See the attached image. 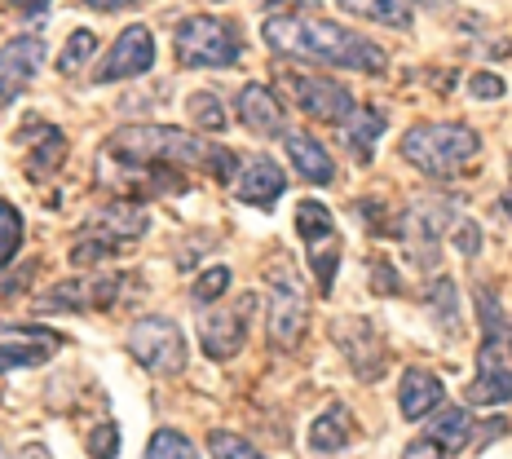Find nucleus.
I'll return each instance as SVG.
<instances>
[{"instance_id": "nucleus-1", "label": "nucleus", "mask_w": 512, "mask_h": 459, "mask_svg": "<svg viewBox=\"0 0 512 459\" xmlns=\"http://www.w3.org/2000/svg\"><path fill=\"white\" fill-rule=\"evenodd\" d=\"M265 45L279 58H296V62H318V67H345V71H367L380 76L389 67L384 49L376 40L358 36V31L327 23V18H296V14H274L261 27Z\"/></svg>"}, {"instance_id": "nucleus-2", "label": "nucleus", "mask_w": 512, "mask_h": 459, "mask_svg": "<svg viewBox=\"0 0 512 459\" xmlns=\"http://www.w3.org/2000/svg\"><path fill=\"white\" fill-rule=\"evenodd\" d=\"M106 155L120 164H155V168H204L217 181H230L239 168V155L226 146L208 142V137L190 133V128H168V124H128L106 142Z\"/></svg>"}, {"instance_id": "nucleus-3", "label": "nucleus", "mask_w": 512, "mask_h": 459, "mask_svg": "<svg viewBox=\"0 0 512 459\" xmlns=\"http://www.w3.org/2000/svg\"><path fill=\"white\" fill-rule=\"evenodd\" d=\"M146 230H151V212L137 204V199H111V204H102L80 226L76 243H71V265L76 270H93V265L137 248Z\"/></svg>"}, {"instance_id": "nucleus-4", "label": "nucleus", "mask_w": 512, "mask_h": 459, "mask_svg": "<svg viewBox=\"0 0 512 459\" xmlns=\"http://www.w3.org/2000/svg\"><path fill=\"white\" fill-rule=\"evenodd\" d=\"M477 314H482V345H477V376L464 389L473 407H499L512 398V332L495 305V292H477Z\"/></svg>"}, {"instance_id": "nucleus-5", "label": "nucleus", "mask_w": 512, "mask_h": 459, "mask_svg": "<svg viewBox=\"0 0 512 459\" xmlns=\"http://www.w3.org/2000/svg\"><path fill=\"white\" fill-rule=\"evenodd\" d=\"M482 151V137L473 133L468 124H415L407 128V137H402V159H407L411 168H420L424 177H455L468 168V159Z\"/></svg>"}, {"instance_id": "nucleus-6", "label": "nucleus", "mask_w": 512, "mask_h": 459, "mask_svg": "<svg viewBox=\"0 0 512 459\" xmlns=\"http://www.w3.org/2000/svg\"><path fill=\"white\" fill-rule=\"evenodd\" d=\"M173 49H177V62L190 71H226L239 62V31L221 18H208V14H195V18H181L177 23V36H173Z\"/></svg>"}, {"instance_id": "nucleus-7", "label": "nucleus", "mask_w": 512, "mask_h": 459, "mask_svg": "<svg viewBox=\"0 0 512 459\" xmlns=\"http://www.w3.org/2000/svg\"><path fill=\"white\" fill-rule=\"evenodd\" d=\"M296 234H301V243H305L318 292L332 296L336 270H340V230H336L332 208L318 204V199H301V204H296Z\"/></svg>"}, {"instance_id": "nucleus-8", "label": "nucleus", "mask_w": 512, "mask_h": 459, "mask_svg": "<svg viewBox=\"0 0 512 459\" xmlns=\"http://www.w3.org/2000/svg\"><path fill=\"white\" fill-rule=\"evenodd\" d=\"M128 354L151 376H181L186 371V336H181L173 318H159V314L137 318L128 327Z\"/></svg>"}, {"instance_id": "nucleus-9", "label": "nucleus", "mask_w": 512, "mask_h": 459, "mask_svg": "<svg viewBox=\"0 0 512 459\" xmlns=\"http://www.w3.org/2000/svg\"><path fill=\"white\" fill-rule=\"evenodd\" d=\"M309 327V296L292 265H270V340L279 349H296Z\"/></svg>"}, {"instance_id": "nucleus-10", "label": "nucleus", "mask_w": 512, "mask_h": 459, "mask_svg": "<svg viewBox=\"0 0 512 459\" xmlns=\"http://www.w3.org/2000/svg\"><path fill=\"white\" fill-rule=\"evenodd\" d=\"M252 296H243L239 305H217V309H204L199 314V345L212 362H226L243 349L248 340V314H252Z\"/></svg>"}, {"instance_id": "nucleus-11", "label": "nucleus", "mask_w": 512, "mask_h": 459, "mask_svg": "<svg viewBox=\"0 0 512 459\" xmlns=\"http://www.w3.org/2000/svg\"><path fill=\"white\" fill-rule=\"evenodd\" d=\"M155 67V36L146 27H124L111 53L93 67V84H115V80H137Z\"/></svg>"}, {"instance_id": "nucleus-12", "label": "nucleus", "mask_w": 512, "mask_h": 459, "mask_svg": "<svg viewBox=\"0 0 512 459\" xmlns=\"http://www.w3.org/2000/svg\"><path fill=\"white\" fill-rule=\"evenodd\" d=\"M287 89H292V102L301 106L309 120L345 124L354 115V93L327 76H287Z\"/></svg>"}, {"instance_id": "nucleus-13", "label": "nucleus", "mask_w": 512, "mask_h": 459, "mask_svg": "<svg viewBox=\"0 0 512 459\" xmlns=\"http://www.w3.org/2000/svg\"><path fill=\"white\" fill-rule=\"evenodd\" d=\"M40 62H45V40L40 36H14L0 45V115L27 93Z\"/></svg>"}, {"instance_id": "nucleus-14", "label": "nucleus", "mask_w": 512, "mask_h": 459, "mask_svg": "<svg viewBox=\"0 0 512 459\" xmlns=\"http://www.w3.org/2000/svg\"><path fill=\"white\" fill-rule=\"evenodd\" d=\"M120 301V274H89V279H71L45 292L40 314H58V309H111Z\"/></svg>"}, {"instance_id": "nucleus-15", "label": "nucleus", "mask_w": 512, "mask_h": 459, "mask_svg": "<svg viewBox=\"0 0 512 459\" xmlns=\"http://www.w3.org/2000/svg\"><path fill=\"white\" fill-rule=\"evenodd\" d=\"M234 115H239V124L248 128L256 137H287L283 124V102L274 89H265V84H243L239 89V102H234Z\"/></svg>"}, {"instance_id": "nucleus-16", "label": "nucleus", "mask_w": 512, "mask_h": 459, "mask_svg": "<svg viewBox=\"0 0 512 459\" xmlns=\"http://www.w3.org/2000/svg\"><path fill=\"white\" fill-rule=\"evenodd\" d=\"M442 398H446L442 376H433V371H424V367L402 371V384H398V411H402V420H429V415L442 407Z\"/></svg>"}, {"instance_id": "nucleus-17", "label": "nucleus", "mask_w": 512, "mask_h": 459, "mask_svg": "<svg viewBox=\"0 0 512 459\" xmlns=\"http://www.w3.org/2000/svg\"><path fill=\"white\" fill-rule=\"evenodd\" d=\"M62 349L58 332H14L0 340V376L9 371H23V367H40Z\"/></svg>"}, {"instance_id": "nucleus-18", "label": "nucleus", "mask_w": 512, "mask_h": 459, "mask_svg": "<svg viewBox=\"0 0 512 459\" xmlns=\"http://www.w3.org/2000/svg\"><path fill=\"white\" fill-rule=\"evenodd\" d=\"M283 186H287L283 168L274 164V159L256 155L252 164L243 168V177H239V199L248 208H274V199L283 195Z\"/></svg>"}, {"instance_id": "nucleus-19", "label": "nucleus", "mask_w": 512, "mask_h": 459, "mask_svg": "<svg viewBox=\"0 0 512 459\" xmlns=\"http://www.w3.org/2000/svg\"><path fill=\"white\" fill-rule=\"evenodd\" d=\"M283 146H287V159L296 164V173H301L309 186H327V181L336 177L332 155L323 151V142H318V137H309V133H287Z\"/></svg>"}, {"instance_id": "nucleus-20", "label": "nucleus", "mask_w": 512, "mask_h": 459, "mask_svg": "<svg viewBox=\"0 0 512 459\" xmlns=\"http://www.w3.org/2000/svg\"><path fill=\"white\" fill-rule=\"evenodd\" d=\"M349 437H354V415H349V407H340V402H332V407L309 424V446H314L318 455L345 451Z\"/></svg>"}, {"instance_id": "nucleus-21", "label": "nucleus", "mask_w": 512, "mask_h": 459, "mask_svg": "<svg viewBox=\"0 0 512 459\" xmlns=\"http://www.w3.org/2000/svg\"><path fill=\"white\" fill-rule=\"evenodd\" d=\"M429 442L442 446L446 455H460L468 442H473V415L464 407H442L429 420Z\"/></svg>"}, {"instance_id": "nucleus-22", "label": "nucleus", "mask_w": 512, "mask_h": 459, "mask_svg": "<svg viewBox=\"0 0 512 459\" xmlns=\"http://www.w3.org/2000/svg\"><path fill=\"white\" fill-rule=\"evenodd\" d=\"M380 137H384V111H376V106H354V115L345 120L349 151H354L362 164H371V151H376Z\"/></svg>"}, {"instance_id": "nucleus-23", "label": "nucleus", "mask_w": 512, "mask_h": 459, "mask_svg": "<svg viewBox=\"0 0 512 459\" xmlns=\"http://www.w3.org/2000/svg\"><path fill=\"white\" fill-rule=\"evenodd\" d=\"M345 14H358V18H371V23H384V27H398L407 31L411 18H415V5L411 0H336Z\"/></svg>"}, {"instance_id": "nucleus-24", "label": "nucleus", "mask_w": 512, "mask_h": 459, "mask_svg": "<svg viewBox=\"0 0 512 459\" xmlns=\"http://www.w3.org/2000/svg\"><path fill=\"white\" fill-rule=\"evenodd\" d=\"M18 248H23V212L0 199V270L14 261Z\"/></svg>"}, {"instance_id": "nucleus-25", "label": "nucleus", "mask_w": 512, "mask_h": 459, "mask_svg": "<svg viewBox=\"0 0 512 459\" xmlns=\"http://www.w3.org/2000/svg\"><path fill=\"white\" fill-rule=\"evenodd\" d=\"M146 459H199V451L190 446L186 433L177 429H159L151 442H146Z\"/></svg>"}, {"instance_id": "nucleus-26", "label": "nucleus", "mask_w": 512, "mask_h": 459, "mask_svg": "<svg viewBox=\"0 0 512 459\" xmlns=\"http://www.w3.org/2000/svg\"><path fill=\"white\" fill-rule=\"evenodd\" d=\"M190 120H195V128L221 133V128H226V106L217 102V93L199 89V93H190Z\"/></svg>"}, {"instance_id": "nucleus-27", "label": "nucleus", "mask_w": 512, "mask_h": 459, "mask_svg": "<svg viewBox=\"0 0 512 459\" xmlns=\"http://www.w3.org/2000/svg\"><path fill=\"white\" fill-rule=\"evenodd\" d=\"M208 451H212V459H265L252 442H243L239 433H226V429L208 433Z\"/></svg>"}, {"instance_id": "nucleus-28", "label": "nucleus", "mask_w": 512, "mask_h": 459, "mask_svg": "<svg viewBox=\"0 0 512 459\" xmlns=\"http://www.w3.org/2000/svg\"><path fill=\"white\" fill-rule=\"evenodd\" d=\"M93 49H98V36H93V31H76V36L67 40V49H62L58 71H62V76H76L84 62L93 58Z\"/></svg>"}, {"instance_id": "nucleus-29", "label": "nucleus", "mask_w": 512, "mask_h": 459, "mask_svg": "<svg viewBox=\"0 0 512 459\" xmlns=\"http://www.w3.org/2000/svg\"><path fill=\"white\" fill-rule=\"evenodd\" d=\"M226 287H230V265H208V270L195 279V287H190V296H195L199 305H212L226 296Z\"/></svg>"}, {"instance_id": "nucleus-30", "label": "nucleus", "mask_w": 512, "mask_h": 459, "mask_svg": "<svg viewBox=\"0 0 512 459\" xmlns=\"http://www.w3.org/2000/svg\"><path fill=\"white\" fill-rule=\"evenodd\" d=\"M84 446H89V459H115L120 455V429L115 424H98V429L84 437Z\"/></svg>"}, {"instance_id": "nucleus-31", "label": "nucleus", "mask_w": 512, "mask_h": 459, "mask_svg": "<svg viewBox=\"0 0 512 459\" xmlns=\"http://www.w3.org/2000/svg\"><path fill=\"white\" fill-rule=\"evenodd\" d=\"M468 93H473V98H482V102H495V98H504V80L499 76H490V71H477L473 80H468Z\"/></svg>"}, {"instance_id": "nucleus-32", "label": "nucleus", "mask_w": 512, "mask_h": 459, "mask_svg": "<svg viewBox=\"0 0 512 459\" xmlns=\"http://www.w3.org/2000/svg\"><path fill=\"white\" fill-rule=\"evenodd\" d=\"M433 314H442V323L455 327V287H451V279L437 283V292H433Z\"/></svg>"}, {"instance_id": "nucleus-33", "label": "nucleus", "mask_w": 512, "mask_h": 459, "mask_svg": "<svg viewBox=\"0 0 512 459\" xmlns=\"http://www.w3.org/2000/svg\"><path fill=\"white\" fill-rule=\"evenodd\" d=\"M455 248L464 256H477V248H482V230H477L473 221H460V226H455Z\"/></svg>"}, {"instance_id": "nucleus-34", "label": "nucleus", "mask_w": 512, "mask_h": 459, "mask_svg": "<svg viewBox=\"0 0 512 459\" xmlns=\"http://www.w3.org/2000/svg\"><path fill=\"white\" fill-rule=\"evenodd\" d=\"M402 459H446L442 446H433L429 437H420V442H411L407 451H402Z\"/></svg>"}, {"instance_id": "nucleus-35", "label": "nucleus", "mask_w": 512, "mask_h": 459, "mask_svg": "<svg viewBox=\"0 0 512 459\" xmlns=\"http://www.w3.org/2000/svg\"><path fill=\"white\" fill-rule=\"evenodd\" d=\"M0 459H53L45 446H0Z\"/></svg>"}, {"instance_id": "nucleus-36", "label": "nucleus", "mask_w": 512, "mask_h": 459, "mask_svg": "<svg viewBox=\"0 0 512 459\" xmlns=\"http://www.w3.org/2000/svg\"><path fill=\"white\" fill-rule=\"evenodd\" d=\"M9 9H18V14H27V18H36V14H45L49 9V0H5Z\"/></svg>"}, {"instance_id": "nucleus-37", "label": "nucleus", "mask_w": 512, "mask_h": 459, "mask_svg": "<svg viewBox=\"0 0 512 459\" xmlns=\"http://www.w3.org/2000/svg\"><path fill=\"white\" fill-rule=\"evenodd\" d=\"M31 270H36V265H31ZM31 270H27V274H18V279H0V301H5V296H14L18 287H23V283L31 279Z\"/></svg>"}, {"instance_id": "nucleus-38", "label": "nucleus", "mask_w": 512, "mask_h": 459, "mask_svg": "<svg viewBox=\"0 0 512 459\" xmlns=\"http://www.w3.org/2000/svg\"><path fill=\"white\" fill-rule=\"evenodd\" d=\"M89 9H102V14H111V9H128V5H137V0H84Z\"/></svg>"}, {"instance_id": "nucleus-39", "label": "nucleus", "mask_w": 512, "mask_h": 459, "mask_svg": "<svg viewBox=\"0 0 512 459\" xmlns=\"http://www.w3.org/2000/svg\"><path fill=\"white\" fill-rule=\"evenodd\" d=\"M265 5H318V0H265Z\"/></svg>"}, {"instance_id": "nucleus-40", "label": "nucleus", "mask_w": 512, "mask_h": 459, "mask_svg": "<svg viewBox=\"0 0 512 459\" xmlns=\"http://www.w3.org/2000/svg\"><path fill=\"white\" fill-rule=\"evenodd\" d=\"M504 212H512V190H508V195H504Z\"/></svg>"}, {"instance_id": "nucleus-41", "label": "nucleus", "mask_w": 512, "mask_h": 459, "mask_svg": "<svg viewBox=\"0 0 512 459\" xmlns=\"http://www.w3.org/2000/svg\"><path fill=\"white\" fill-rule=\"evenodd\" d=\"M429 5H446V0H429Z\"/></svg>"}]
</instances>
